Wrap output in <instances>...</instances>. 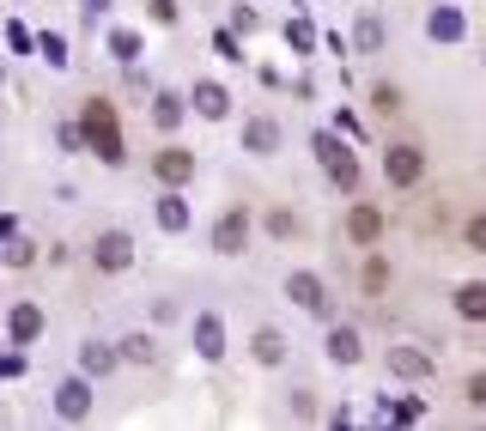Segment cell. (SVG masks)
<instances>
[{
    "label": "cell",
    "mask_w": 486,
    "mask_h": 431,
    "mask_svg": "<svg viewBox=\"0 0 486 431\" xmlns=\"http://www.w3.org/2000/svg\"><path fill=\"white\" fill-rule=\"evenodd\" d=\"M79 134H85V146L104 159V165H122L128 152H122V128H116V103L109 98H92L79 110Z\"/></svg>",
    "instance_id": "1"
},
{
    "label": "cell",
    "mask_w": 486,
    "mask_h": 431,
    "mask_svg": "<svg viewBox=\"0 0 486 431\" xmlns=\"http://www.w3.org/2000/svg\"><path fill=\"white\" fill-rule=\"evenodd\" d=\"M311 152L322 159V170H328V183H335V189H347V195L359 189V159L347 152V134H335V128H328V134H316V140H311Z\"/></svg>",
    "instance_id": "2"
},
{
    "label": "cell",
    "mask_w": 486,
    "mask_h": 431,
    "mask_svg": "<svg viewBox=\"0 0 486 431\" xmlns=\"http://www.w3.org/2000/svg\"><path fill=\"white\" fill-rule=\"evenodd\" d=\"M92 407H98V395H92V377H85V370H79V377H68V383L55 389V413H61L68 426L92 419Z\"/></svg>",
    "instance_id": "3"
},
{
    "label": "cell",
    "mask_w": 486,
    "mask_h": 431,
    "mask_svg": "<svg viewBox=\"0 0 486 431\" xmlns=\"http://www.w3.org/2000/svg\"><path fill=\"white\" fill-rule=\"evenodd\" d=\"M383 176H389L395 189H414L419 176H425V152H419V146H389V152H383Z\"/></svg>",
    "instance_id": "4"
},
{
    "label": "cell",
    "mask_w": 486,
    "mask_h": 431,
    "mask_svg": "<svg viewBox=\"0 0 486 431\" xmlns=\"http://www.w3.org/2000/svg\"><path fill=\"white\" fill-rule=\"evenodd\" d=\"M243 243H249V213H243V207H225L219 225H213V256H243Z\"/></svg>",
    "instance_id": "5"
},
{
    "label": "cell",
    "mask_w": 486,
    "mask_h": 431,
    "mask_svg": "<svg viewBox=\"0 0 486 431\" xmlns=\"http://www.w3.org/2000/svg\"><path fill=\"white\" fill-rule=\"evenodd\" d=\"M152 176H158L165 189H182V183H195V152H182V146H165V152H152Z\"/></svg>",
    "instance_id": "6"
},
{
    "label": "cell",
    "mask_w": 486,
    "mask_h": 431,
    "mask_svg": "<svg viewBox=\"0 0 486 431\" xmlns=\"http://www.w3.org/2000/svg\"><path fill=\"white\" fill-rule=\"evenodd\" d=\"M92 262L104 267V273H122V267L134 262V237H128V232H98V243H92Z\"/></svg>",
    "instance_id": "7"
},
{
    "label": "cell",
    "mask_w": 486,
    "mask_h": 431,
    "mask_svg": "<svg viewBox=\"0 0 486 431\" xmlns=\"http://www.w3.org/2000/svg\"><path fill=\"white\" fill-rule=\"evenodd\" d=\"M286 298L298 304V310H311V316H328V292H322V280L316 273H286Z\"/></svg>",
    "instance_id": "8"
},
{
    "label": "cell",
    "mask_w": 486,
    "mask_h": 431,
    "mask_svg": "<svg viewBox=\"0 0 486 431\" xmlns=\"http://www.w3.org/2000/svg\"><path fill=\"white\" fill-rule=\"evenodd\" d=\"M432 370H438V353H425V346H389V377L419 383V377H432Z\"/></svg>",
    "instance_id": "9"
},
{
    "label": "cell",
    "mask_w": 486,
    "mask_h": 431,
    "mask_svg": "<svg viewBox=\"0 0 486 431\" xmlns=\"http://www.w3.org/2000/svg\"><path fill=\"white\" fill-rule=\"evenodd\" d=\"M195 353H201L207 365H219V359H225V322H219L213 310H201V316H195Z\"/></svg>",
    "instance_id": "10"
},
{
    "label": "cell",
    "mask_w": 486,
    "mask_h": 431,
    "mask_svg": "<svg viewBox=\"0 0 486 431\" xmlns=\"http://www.w3.org/2000/svg\"><path fill=\"white\" fill-rule=\"evenodd\" d=\"M243 152H255V159L279 152V122L274 116H249V122H243Z\"/></svg>",
    "instance_id": "11"
},
{
    "label": "cell",
    "mask_w": 486,
    "mask_h": 431,
    "mask_svg": "<svg viewBox=\"0 0 486 431\" xmlns=\"http://www.w3.org/2000/svg\"><path fill=\"white\" fill-rule=\"evenodd\" d=\"M425 37H432V43H462V37H468V19H462L456 6H432V12H425Z\"/></svg>",
    "instance_id": "12"
},
{
    "label": "cell",
    "mask_w": 486,
    "mask_h": 431,
    "mask_svg": "<svg viewBox=\"0 0 486 431\" xmlns=\"http://www.w3.org/2000/svg\"><path fill=\"white\" fill-rule=\"evenodd\" d=\"M189 103H195L207 122H225V110H231V92H225L219 79H195V98H189Z\"/></svg>",
    "instance_id": "13"
},
{
    "label": "cell",
    "mask_w": 486,
    "mask_h": 431,
    "mask_svg": "<svg viewBox=\"0 0 486 431\" xmlns=\"http://www.w3.org/2000/svg\"><path fill=\"white\" fill-rule=\"evenodd\" d=\"M347 237L359 243V249H371V243L383 237V213H377V207H352V213H347Z\"/></svg>",
    "instance_id": "14"
},
{
    "label": "cell",
    "mask_w": 486,
    "mask_h": 431,
    "mask_svg": "<svg viewBox=\"0 0 486 431\" xmlns=\"http://www.w3.org/2000/svg\"><path fill=\"white\" fill-rule=\"evenodd\" d=\"M6 329H12V346H31L36 334H43V310H36V304H12Z\"/></svg>",
    "instance_id": "15"
},
{
    "label": "cell",
    "mask_w": 486,
    "mask_h": 431,
    "mask_svg": "<svg viewBox=\"0 0 486 431\" xmlns=\"http://www.w3.org/2000/svg\"><path fill=\"white\" fill-rule=\"evenodd\" d=\"M335 365H359L365 359V340H359V329H328V346H322Z\"/></svg>",
    "instance_id": "16"
},
{
    "label": "cell",
    "mask_w": 486,
    "mask_h": 431,
    "mask_svg": "<svg viewBox=\"0 0 486 431\" xmlns=\"http://www.w3.org/2000/svg\"><path fill=\"white\" fill-rule=\"evenodd\" d=\"M189 219H195V213H189L182 189H165V195H158V225H165V232H189Z\"/></svg>",
    "instance_id": "17"
},
{
    "label": "cell",
    "mask_w": 486,
    "mask_h": 431,
    "mask_svg": "<svg viewBox=\"0 0 486 431\" xmlns=\"http://www.w3.org/2000/svg\"><path fill=\"white\" fill-rule=\"evenodd\" d=\"M116 365H122V353H109V346H98V340L79 346V370H85V377H109Z\"/></svg>",
    "instance_id": "18"
},
{
    "label": "cell",
    "mask_w": 486,
    "mask_h": 431,
    "mask_svg": "<svg viewBox=\"0 0 486 431\" xmlns=\"http://www.w3.org/2000/svg\"><path fill=\"white\" fill-rule=\"evenodd\" d=\"M456 316H462V322H486V286L481 280L456 286Z\"/></svg>",
    "instance_id": "19"
},
{
    "label": "cell",
    "mask_w": 486,
    "mask_h": 431,
    "mask_svg": "<svg viewBox=\"0 0 486 431\" xmlns=\"http://www.w3.org/2000/svg\"><path fill=\"white\" fill-rule=\"evenodd\" d=\"M152 122H158L165 134L182 128V98H176V92H158V98H152Z\"/></svg>",
    "instance_id": "20"
},
{
    "label": "cell",
    "mask_w": 486,
    "mask_h": 431,
    "mask_svg": "<svg viewBox=\"0 0 486 431\" xmlns=\"http://www.w3.org/2000/svg\"><path fill=\"white\" fill-rule=\"evenodd\" d=\"M249 353H255V365H279V359H286V340H279L274 329H262L249 340Z\"/></svg>",
    "instance_id": "21"
},
{
    "label": "cell",
    "mask_w": 486,
    "mask_h": 431,
    "mask_svg": "<svg viewBox=\"0 0 486 431\" xmlns=\"http://www.w3.org/2000/svg\"><path fill=\"white\" fill-rule=\"evenodd\" d=\"M140 49H146V43H140V31H109V55H116L122 67H134Z\"/></svg>",
    "instance_id": "22"
},
{
    "label": "cell",
    "mask_w": 486,
    "mask_h": 431,
    "mask_svg": "<svg viewBox=\"0 0 486 431\" xmlns=\"http://www.w3.org/2000/svg\"><path fill=\"white\" fill-rule=\"evenodd\" d=\"M36 49H43V61L55 67V73L73 61V55H68V37H61V31H43V37H36Z\"/></svg>",
    "instance_id": "23"
},
{
    "label": "cell",
    "mask_w": 486,
    "mask_h": 431,
    "mask_svg": "<svg viewBox=\"0 0 486 431\" xmlns=\"http://www.w3.org/2000/svg\"><path fill=\"white\" fill-rule=\"evenodd\" d=\"M286 43H292V55H311L316 49V25L311 19H286Z\"/></svg>",
    "instance_id": "24"
},
{
    "label": "cell",
    "mask_w": 486,
    "mask_h": 431,
    "mask_svg": "<svg viewBox=\"0 0 486 431\" xmlns=\"http://www.w3.org/2000/svg\"><path fill=\"white\" fill-rule=\"evenodd\" d=\"M383 419H395V426H414V419H425V401H389V395H383Z\"/></svg>",
    "instance_id": "25"
},
{
    "label": "cell",
    "mask_w": 486,
    "mask_h": 431,
    "mask_svg": "<svg viewBox=\"0 0 486 431\" xmlns=\"http://www.w3.org/2000/svg\"><path fill=\"white\" fill-rule=\"evenodd\" d=\"M122 359H128V365H146V359H152V340H146V334H128V340H122Z\"/></svg>",
    "instance_id": "26"
},
{
    "label": "cell",
    "mask_w": 486,
    "mask_h": 431,
    "mask_svg": "<svg viewBox=\"0 0 486 431\" xmlns=\"http://www.w3.org/2000/svg\"><path fill=\"white\" fill-rule=\"evenodd\" d=\"M213 49H219L225 61H243V43H238V31H213Z\"/></svg>",
    "instance_id": "27"
},
{
    "label": "cell",
    "mask_w": 486,
    "mask_h": 431,
    "mask_svg": "<svg viewBox=\"0 0 486 431\" xmlns=\"http://www.w3.org/2000/svg\"><path fill=\"white\" fill-rule=\"evenodd\" d=\"M468 249H474V256H486V213H474V219H468Z\"/></svg>",
    "instance_id": "28"
},
{
    "label": "cell",
    "mask_w": 486,
    "mask_h": 431,
    "mask_svg": "<svg viewBox=\"0 0 486 431\" xmlns=\"http://www.w3.org/2000/svg\"><path fill=\"white\" fill-rule=\"evenodd\" d=\"M268 232H274V237H292V232H298V219L279 207V213H268Z\"/></svg>",
    "instance_id": "29"
},
{
    "label": "cell",
    "mask_w": 486,
    "mask_h": 431,
    "mask_svg": "<svg viewBox=\"0 0 486 431\" xmlns=\"http://www.w3.org/2000/svg\"><path fill=\"white\" fill-rule=\"evenodd\" d=\"M383 43V19H365V25H359V49H377Z\"/></svg>",
    "instance_id": "30"
},
{
    "label": "cell",
    "mask_w": 486,
    "mask_h": 431,
    "mask_svg": "<svg viewBox=\"0 0 486 431\" xmlns=\"http://www.w3.org/2000/svg\"><path fill=\"white\" fill-rule=\"evenodd\" d=\"M55 140H61V152H79V146H85V134L73 128V122H61V128H55Z\"/></svg>",
    "instance_id": "31"
},
{
    "label": "cell",
    "mask_w": 486,
    "mask_h": 431,
    "mask_svg": "<svg viewBox=\"0 0 486 431\" xmlns=\"http://www.w3.org/2000/svg\"><path fill=\"white\" fill-rule=\"evenodd\" d=\"M335 134H347V140H359L365 128H359V116H352V110H335Z\"/></svg>",
    "instance_id": "32"
},
{
    "label": "cell",
    "mask_w": 486,
    "mask_h": 431,
    "mask_svg": "<svg viewBox=\"0 0 486 431\" xmlns=\"http://www.w3.org/2000/svg\"><path fill=\"white\" fill-rule=\"evenodd\" d=\"M371 103H377V110H401V92H395V85H377Z\"/></svg>",
    "instance_id": "33"
},
{
    "label": "cell",
    "mask_w": 486,
    "mask_h": 431,
    "mask_svg": "<svg viewBox=\"0 0 486 431\" xmlns=\"http://www.w3.org/2000/svg\"><path fill=\"white\" fill-rule=\"evenodd\" d=\"M31 256H36V243H19V237H12V249H6V262H12V267H25Z\"/></svg>",
    "instance_id": "34"
},
{
    "label": "cell",
    "mask_w": 486,
    "mask_h": 431,
    "mask_svg": "<svg viewBox=\"0 0 486 431\" xmlns=\"http://www.w3.org/2000/svg\"><path fill=\"white\" fill-rule=\"evenodd\" d=\"M468 401H474V407H486V370H474V377H468Z\"/></svg>",
    "instance_id": "35"
},
{
    "label": "cell",
    "mask_w": 486,
    "mask_h": 431,
    "mask_svg": "<svg viewBox=\"0 0 486 431\" xmlns=\"http://www.w3.org/2000/svg\"><path fill=\"white\" fill-rule=\"evenodd\" d=\"M6 43H12V49L25 55V49H31V31H25V25H6Z\"/></svg>",
    "instance_id": "36"
},
{
    "label": "cell",
    "mask_w": 486,
    "mask_h": 431,
    "mask_svg": "<svg viewBox=\"0 0 486 431\" xmlns=\"http://www.w3.org/2000/svg\"><path fill=\"white\" fill-rule=\"evenodd\" d=\"M152 19H158V25H176V0H152Z\"/></svg>",
    "instance_id": "37"
},
{
    "label": "cell",
    "mask_w": 486,
    "mask_h": 431,
    "mask_svg": "<svg viewBox=\"0 0 486 431\" xmlns=\"http://www.w3.org/2000/svg\"><path fill=\"white\" fill-rule=\"evenodd\" d=\"M0 377H25V359H19V353H6V359H0Z\"/></svg>",
    "instance_id": "38"
},
{
    "label": "cell",
    "mask_w": 486,
    "mask_h": 431,
    "mask_svg": "<svg viewBox=\"0 0 486 431\" xmlns=\"http://www.w3.org/2000/svg\"><path fill=\"white\" fill-rule=\"evenodd\" d=\"M12 237H19V219H12V213H0V243H12Z\"/></svg>",
    "instance_id": "39"
},
{
    "label": "cell",
    "mask_w": 486,
    "mask_h": 431,
    "mask_svg": "<svg viewBox=\"0 0 486 431\" xmlns=\"http://www.w3.org/2000/svg\"><path fill=\"white\" fill-rule=\"evenodd\" d=\"M0 79H6V73H0Z\"/></svg>",
    "instance_id": "40"
}]
</instances>
